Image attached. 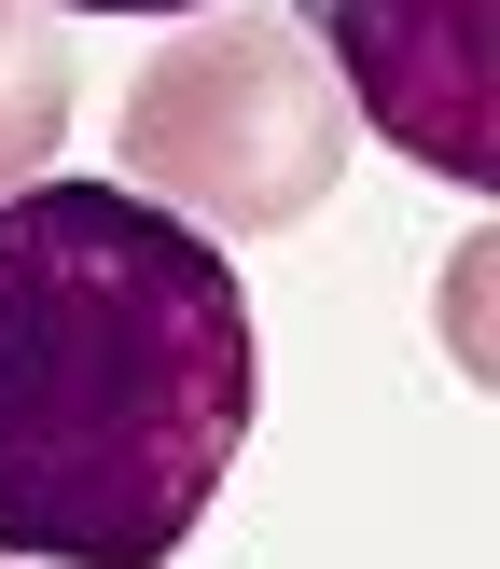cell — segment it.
Returning a JSON list of instances; mask_svg holds the SVG:
<instances>
[{
    "mask_svg": "<svg viewBox=\"0 0 500 569\" xmlns=\"http://www.w3.org/2000/svg\"><path fill=\"white\" fill-rule=\"evenodd\" d=\"M264 403L250 292L126 181L0 194V556L167 569Z\"/></svg>",
    "mask_w": 500,
    "mask_h": 569,
    "instance_id": "6da1fadb",
    "label": "cell"
},
{
    "mask_svg": "<svg viewBox=\"0 0 500 569\" xmlns=\"http://www.w3.org/2000/svg\"><path fill=\"white\" fill-rule=\"evenodd\" d=\"M306 42L348 83V126H389V153L444 167L487 194L500 181V56L487 0H306Z\"/></svg>",
    "mask_w": 500,
    "mask_h": 569,
    "instance_id": "3957f363",
    "label": "cell"
},
{
    "mask_svg": "<svg viewBox=\"0 0 500 569\" xmlns=\"http://www.w3.org/2000/svg\"><path fill=\"white\" fill-rule=\"evenodd\" d=\"M70 14H181V0H70Z\"/></svg>",
    "mask_w": 500,
    "mask_h": 569,
    "instance_id": "5b68a950",
    "label": "cell"
},
{
    "mask_svg": "<svg viewBox=\"0 0 500 569\" xmlns=\"http://www.w3.org/2000/svg\"><path fill=\"white\" fill-rule=\"evenodd\" d=\"M14 569H28V556H14Z\"/></svg>",
    "mask_w": 500,
    "mask_h": 569,
    "instance_id": "8992f818",
    "label": "cell"
},
{
    "mask_svg": "<svg viewBox=\"0 0 500 569\" xmlns=\"http://www.w3.org/2000/svg\"><path fill=\"white\" fill-rule=\"evenodd\" d=\"M348 181V83L320 70L292 14L264 0H209L194 28H167V56H139L126 83V194L181 222H237L278 237Z\"/></svg>",
    "mask_w": 500,
    "mask_h": 569,
    "instance_id": "7a4b0ae2",
    "label": "cell"
},
{
    "mask_svg": "<svg viewBox=\"0 0 500 569\" xmlns=\"http://www.w3.org/2000/svg\"><path fill=\"white\" fill-rule=\"evenodd\" d=\"M56 126H70V56H56L42 0H0V194L56 167Z\"/></svg>",
    "mask_w": 500,
    "mask_h": 569,
    "instance_id": "277c9868",
    "label": "cell"
}]
</instances>
